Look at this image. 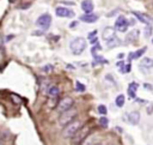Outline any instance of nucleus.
<instances>
[{
  "label": "nucleus",
  "mask_w": 153,
  "mask_h": 145,
  "mask_svg": "<svg viewBox=\"0 0 153 145\" xmlns=\"http://www.w3.org/2000/svg\"><path fill=\"white\" fill-rule=\"evenodd\" d=\"M82 127H83V122L80 120H78V119H75L74 121H72V122H69L68 125L65 126L62 132H61V136L65 139H72L73 136L78 132Z\"/></svg>",
  "instance_id": "1"
},
{
  "label": "nucleus",
  "mask_w": 153,
  "mask_h": 145,
  "mask_svg": "<svg viewBox=\"0 0 153 145\" xmlns=\"http://www.w3.org/2000/svg\"><path fill=\"white\" fill-rule=\"evenodd\" d=\"M76 116H78V111L75 108H71V109H67V111L60 113L59 118H57V122H59L61 127H65L69 122L74 121L76 119Z\"/></svg>",
  "instance_id": "2"
},
{
  "label": "nucleus",
  "mask_w": 153,
  "mask_h": 145,
  "mask_svg": "<svg viewBox=\"0 0 153 145\" xmlns=\"http://www.w3.org/2000/svg\"><path fill=\"white\" fill-rule=\"evenodd\" d=\"M69 48L74 55H80V54L84 53V50L86 48V40L84 37H76L71 41Z\"/></svg>",
  "instance_id": "3"
},
{
  "label": "nucleus",
  "mask_w": 153,
  "mask_h": 145,
  "mask_svg": "<svg viewBox=\"0 0 153 145\" xmlns=\"http://www.w3.org/2000/svg\"><path fill=\"white\" fill-rule=\"evenodd\" d=\"M89 136H90V127L83 126V127L73 136L72 144L73 145H82L86 140V138H89Z\"/></svg>",
  "instance_id": "4"
},
{
  "label": "nucleus",
  "mask_w": 153,
  "mask_h": 145,
  "mask_svg": "<svg viewBox=\"0 0 153 145\" xmlns=\"http://www.w3.org/2000/svg\"><path fill=\"white\" fill-rule=\"evenodd\" d=\"M36 25L40 28L41 30L46 31L50 28L51 25V16L49 13H43L41 14L40 17L37 18V21H36Z\"/></svg>",
  "instance_id": "5"
},
{
  "label": "nucleus",
  "mask_w": 153,
  "mask_h": 145,
  "mask_svg": "<svg viewBox=\"0 0 153 145\" xmlns=\"http://www.w3.org/2000/svg\"><path fill=\"white\" fill-rule=\"evenodd\" d=\"M73 106H74V100H73L72 97H69V96H66V97L61 98L60 102L57 103L56 109L59 111L60 113H62V112H65V111H67V109H71V108H73Z\"/></svg>",
  "instance_id": "6"
},
{
  "label": "nucleus",
  "mask_w": 153,
  "mask_h": 145,
  "mask_svg": "<svg viewBox=\"0 0 153 145\" xmlns=\"http://www.w3.org/2000/svg\"><path fill=\"white\" fill-rule=\"evenodd\" d=\"M128 27H129V22H128V19L124 17V16H120L117 19H116V22H115V30H117V31H120V32H126L127 31V29H128Z\"/></svg>",
  "instance_id": "7"
},
{
  "label": "nucleus",
  "mask_w": 153,
  "mask_h": 145,
  "mask_svg": "<svg viewBox=\"0 0 153 145\" xmlns=\"http://www.w3.org/2000/svg\"><path fill=\"white\" fill-rule=\"evenodd\" d=\"M55 13L57 17H61V18H72L74 17V12L71 9L64 7V6H59L55 9Z\"/></svg>",
  "instance_id": "8"
},
{
  "label": "nucleus",
  "mask_w": 153,
  "mask_h": 145,
  "mask_svg": "<svg viewBox=\"0 0 153 145\" xmlns=\"http://www.w3.org/2000/svg\"><path fill=\"white\" fill-rule=\"evenodd\" d=\"M124 118H126V121H128L132 125H138L140 122V113L138 111H134V112H130V113L123 115V119Z\"/></svg>",
  "instance_id": "9"
},
{
  "label": "nucleus",
  "mask_w": 153,
  "mask_h": 145,
  "mask_svg": "<svg viewBox=\"0 0 153 145\" xmlns=\"http://www.w3.org/2000/svg\"><path fill=\"white\" fill-rule=\"evenodd\" d=\"M115 32H116V30H115V28H112V27H107L105 29H104V31H103V39L105 40V41H109V40H111L112 37H115Z\"/></svg>",
  "instance_id": "10"
},
{
  "label": "nucleus",
  "mask_w": 153,
  "mask_h": 145,
  "mask_svg": "<svg viewBox=\"0 0 153 145\" xmlns=\"http://www.w3.org/2000/svg\"><path fill=\"white\" fill-rule=\"evenodd\" d=\"M80 21L85 23H94L96 21H98V16L94 13H85L80 17Z\"/></svg>",
  "instance_id": "11"
},
{
  "label": "nucleus",
  "mask_w": 153,
  "mask_h": 145,
  "mask_svg": "<svg viewBox=\"0 0 153 145\" xmlns=\"http://www.w3.org/2000/svg\"><path fill=\"white\" fill-rule=\"evenodd\" d=\"M133 14L135 16L140 22L145 23L146 25H151L152 19H151V17H149V16H147V14H142V13H140V12H133Z\"/></svg>",
  "instance_id": "12"
},
{
  "label": "nucleus",
  "mask_w": 153,
  "mask_h": 145,
  "mask_svg": "<svg viewBox=\"0 0 153 145\" xmlns=\"http://www.w3.org/2000/svg\"><path fill=\"white\" fill-rule=\"evenodd\" d=\"M93 3L92 0H84L82 3V10L85 12V13H92L93 11Z\"/></svg>",
  "instance_id": "13"
},
{
  "label": "nucleus",
  "mask_w": 153,
  "mask_h": 145,
  "mask_svg": "<svg viewBox=\"0 0 153 145\" xmlns=\"http://www.w3.org/2000/svg\"><path fill=\"white\" fill-rule=\"evenodd\" d=\"M147 50V47H144V48H140L139 50H137V52H133V53H130L129 54V57H128V60L129 61H132V60H135V59H139V58H141V55Z\"/></svg>",
  "instance_id": "14"
},
{
  "label": "nucleus",
  "mask_w": 153,
  "mask_h": 145,
  "mask_svg": "<svg viewBox=\"0 0 153 145\" xmlns=\"http://www.w3.org/2000/svg\"><path fill=\"white\" fill-rule=\"evenodd\" d=\"M138 88H139V84L138 83H130L129 84V88H128V94L129 96L133 98V100H135L137 98V91H138Z\"/></svg>",
  "instance_id": "15"
},
{
  "label": "nucleus",
  "mask_w": 153,
  "mask_h": 145,
  "mask_svg": "<svg viewBox=\"0 0 153 145\" xmlns=\"http://www.w3.org/2000/svg\"><path fill=\"white\" fill-rule=\"evenodd\" d=\"M47 94L49 96H51V97H57V96H59V94H60V89H59V86H56V85H50L48 88V90H47Z\"/></svg>",
  "instance_id": "16"
},
{
  "label": "nucleus",
  "mask_w": 153,
  "mask_h": 145,
  "mask_svg": "<svg viewBox=\"0 0 153 145\" xmlns=\"http://www.w3.org/2000/svg\"><path fill=\"white\" fill-rule=\"evenodd\" d=\"M140 67L152 68L153 67V59H151V58H142L140 60Z\"/></svg>",
  "instance_id": "17"
},
{
  "label": "nucleus",
  "mask_w": 153,
  "mask_h": 145,
  "mask_svg": "<svg viewBox=\"0 0 153 145\" xmlns=\"http://www.w3.org/2000/svg\"><path fill=\"white\" fill-rule=\"evenodd\" d=\"M121 45V40L119 39V37H112L111 40H109V41H107V46L109 47V48H114V47H117V46H120Z\"/></svg>",
  "instance_id": "18"
},
{
  "label": "nucleus",
  "mask_w": 153,
  "mask_h": 145,
  "mask_svg": "<svg viewBox=\"0 0 153 145\" xmlns=\"http://www.w3.org/2000/svg\"><path fill=\"white\" fill-rule=\"evenodd\" d=\"M139 30H133L127 35V40L128 41H137L139 39Z\"/></svg>",
  "instance_id": "19"
},
{
  "label": "nucleus",
  "mask_w": 153,
  "mask_h": 145,
  "mask_svg": "<svg viewBox=\"0 0 153 145\" xmlns=\"http://www.w3.org/2000/svg\"><path fill=\"white\" fill-rule=\"evenodd\" d=\"M124 102H126V97H124V95H119L116 98H115V103H116V106L119 107V108H122L123 106H124Z\"/></svg>",
  "instance_id": "20"
},
{
  "label": "nucleus",
  "mask_w": 153,
  "mask_h": 145,
  "mask_svg": "<svg viewBox=\"0 0 153 145\" xmlns=\"http://www.w3.org/2000/svg\"><path fill=\"white\" fill-rule=\"evenodd\" d=\"M130 68H132L130 64H122L121 67H120V72H121V73H129Z\"/></svg>",
  "instance_id": "21"
},
{
  "label": "nucleus",
  "mask_w": 153,
  "mask_h": 145,
  "mask_svg": "<svg viewBox=\"0 0 153 145\" xmlns=\"http://www.w3.org/2000/svg\"><path fill=\"white\" fill-rule=\"evenodd\" d=\"M86 90V86L80 83V82H75V91H79V93H84Z\"/></svg>",
  "instance_id": "22"
},
{
  "label": "nucleus",
  "mask_w": 153,
  "mask_h": 145,
  "mask_svg": "<svg viewBox=\"0 0 153 145\" xmlns=\"http://www.w3.org/2000/svg\"><path fill=\"white\" fill-rule=\"evenodd\" d=\"M98 62H101V64H108V60H107V59H104L103 57L94 55V62H93V66H96Z\"/></svg>",
  "instance_id": "23"
},
{
  "label": "nucleus",
  "mask_w": 153,
  "mask_h": 145,
  "mask_svg": "<svg viewBox=\"0 0 153 145\" xmlns=\"http://www.w3.org/2000/svg\"><path fill=\"white\" fill-rule=\"evenodd\" d=\"M99 123H101V126H103V127H108V125H109V119L107 118V115H103V116L99 119Z\"/></svg>",
  "instance_id": "24"
},
{
  "label": "nucleus",
  "mask_w": 153,
  "mask_h": 145,
  "mask_svg": "<svg viewBox=\"0 0 153 145\" xmlns=\"http://www.w3.org/2000/svg\"><path fill=\"white\" fill-rule=\"evenodd\" d=\"M98 113L102 114V115H107V113H108V108H107L104 104H99V106H98Z\"/></svg>",
  "instance_id": "25"
},
{
  "label": "nucleus",
  "mask_w": 153,
  "mask_h": 145,
  "mask_svg": "<svg viewBox=\"0 0 153 145\" xmlns=\"http://www.w3.org/2000/svg\"><path fill=\"white\" fill-rule=\"evenodd\" d=\"M53 65H50V64H48V65H46V66H43V68H42V71L44 72V73H50V72L53 71Z\"/></svg>",
  "instance_id": "26"
},
{
  "label": "nucleus",
  "mask_w": 153,
  "mask_h": 145,
  "mask_svg": "<svg viewBox=\"0 0 153 145\" xmlns=\"http://www.w3.org/2000/svg\"><path fill=\"white\" fill-rule=\"evenodd\" d=\"M94 143H96V141H94V140H93L92 138H90L89 140H87V138H86V140H85V141L83 143V145H93Z\"/></svg>",
  "instance_id": "27"
},
{
  "label": "nucleus",
  "mask_w": 153,
  "mask_h": 145,
  "mask_svg": "<svg viewBox=\"0 0 153 145\" xmlns=\"http://www.w3.org/2000/svg\"><path fill=\"white\" fill-rule=\"evenodd\" d=\"M151 31H152V27H151V25H147V27H146V32H145V35L147 36V37L151 35Z\"/></svg>",
  "instance_id": "28"
},
{
  "label": "nucleus",
  "mask_w": 153,
  "mask_h": 145,
  "mask_svg": "<svg viewBox=\"0 0 153 145\" xmlns=\"http://www.w3.org/2000/svg\"><path fill=\"white\" fill-rule=\"evenodd\" d=\"M144 88H146L148 91H153V85H151V84H147V83H145L144 84Z\"/></svg>",
  "instance_id": "29"
},
{
  "label": "nucleus",
  "mask_w": 153,
  "mask_h": 145,
  "mask_svg": "<svg viewBox=\"0 0 153 145\" xmlns=\"http://www.w3.org/2000/svg\"><path fill=\"white\" fill-rule=\"evenodd\" d=\"M93 36H97V30H93V31H92V32L89 35V37H90V39H92Z\"/></svg>",
  "instance_id": "30"
},
{
  "label": "nucleus",
  "mask_w": 153,
  "mask_h": 145,
  "mask_svg": "<svg viewBox=\"0 0 153 145\" xmlns=\"http://www.w3.org/2000/svg\"><path fill=\"white\" fill-rule=\"evenodd\" d=\"M43 34V30L42 31H36V32H32V35H35V36H37V35H42Z\"/></svg>",
  "instance_id": "31"
},
{
  "label": "nucleus",
  "mask_w": 153,
  "mask_h": 145,
  "mask_svg": "<svg viewBox=\"0 0 153 145\" xmlns=\"http://www.w3.org/2000/svg\"><path fill=\"white\" fill-rule=\"evenodd\" d=\"M148 108H149V109H148L147 112H148V114H151V113H152V109H153V104H149V107H148Z\"/></svg>",
  "instance_id": "32"
},
{
  "label": "nucleus",
  "mask_w": 153,
  "mask_h": 145,
  "mask_svg": "<svg viewBox=\"0 0 153 145\" xmlns=\"http://www.w3.org/2000/svg\"><path fill=\"white\" fill-rule=\"evenodd\" d=\"M75 25H78V22H73V23H71V25H69V27H71V28H74Z\"/></svg>",
  "instance_id": "33"
},
{
  "label": "nucleus",
  "mask_w": 153,
  "mask_h": 145,
  "mask_svg": "<svg viewBox=\"0 0 153 145\" xmlns=\"http://www.w3.org/2000/svg\"><path fill=\"white\" fill-rule=\"evenodd\" d=\"M13 37V35H11V36H7V37H6V42H9V40H11Z\"/></svg>",
  "instance_id": "34"
},
{
  "label": "nucleus",
  "mask_w": 153,
  "mask_h": 145,
  "mask_svg": "<svg viewBox=\"0 0 153 145\" xmlns=\"http://www.w3.org/2000/svg\"><path fill=\"white\" fill-rule=\"evenodd\" d=\"M93 145H103V143H101V141H98V143H97V141H96Z\"/></svg>",
  "instance_id": "35"
},
{
  "label": "nucleus",
  "mask_w": 153,
  "mask_h": 145,
  "mask_svg": "<svg viewBox=\"0 0 153 145\" xmlns=\"http://www.w3.org/2000/svg\"><path fill=\"white\" fill-rule=\"evenodd\" d=\"M0 145H4V144H3V143H1V141H0Z\"/></svg>",
  "instance_id": "36"
},
{
  "label": "nucleus",
  "mask_w": 153,
  "mask_h": 145,
  "mask_svg": "<svg viewBox=\"0 0 153 145\" xmlns=\"http://www.w3.org/2000/svg\"><path fill=\"white\" fill-rule=\"evenodd\" d=\"M109 145H115V144H109Z\"/></svg>",
  "instance_id": "37"
},
{
  "label": "nucleus",
  "mask_w": 153,
  "mask_h": 145,
  "mask_svg": "<svg viewBox=\"0 0 153 145\" xmlns=\"http://www.w3.org/2000/svg\"><path fill=\"white\" fill-rule=\"evenodd\" d=\"M152 42H153V40H152Z\"/></svg>",
  "instance_id": "38"
}]
</instances>
